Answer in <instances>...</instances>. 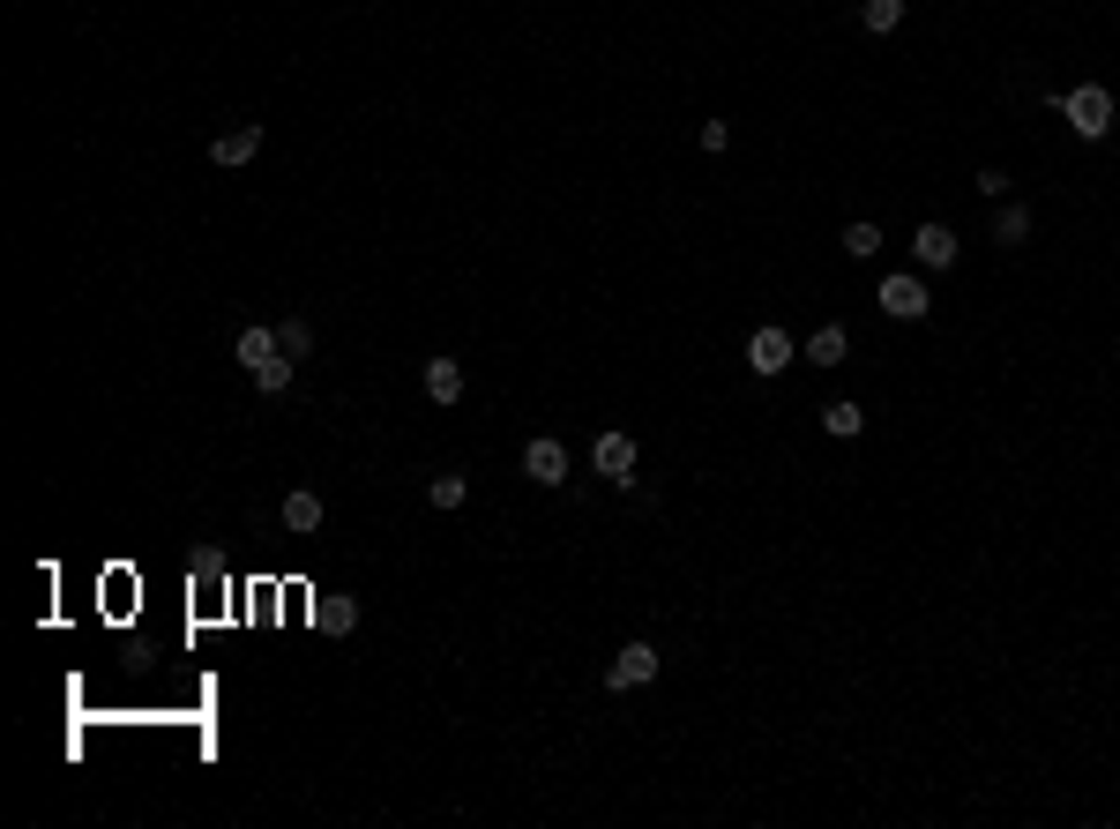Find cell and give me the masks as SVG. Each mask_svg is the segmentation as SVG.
Listing matches in <instances>:
<instances>
[{
    "label": "cell",
    "instance_id": "1",
    "mask_svg": "<svg viewBox=\"0 0 1120 829\" xmlns=\"http://www.w3.org/2000/svg\"><path fill=\"white\" fill-rule=\"evenodd\" d=\"M1061 120L1076 127L1083 142H1106V135H1113V90H1106V83H1076L1069 97H1061Z\"/></svg>",
    "mask_w": 1120,
    "mask_h": 829
},
{
    "label": "cell",
    "instance_id": "2",
    "mask_svg": "<svg viewBox=\"0 0 1120 829\" xmlns=\"http://www.w3.org/2000/svg\"><path fill=\"white\" fill-rule=\"evenodd\" d=\"M792 359H799V344H792V336L777 330V322H762V330L747 336V367L762 373V381H777V373H785Z\"/></svg>",
    "mask_w": 1120,
    "mask_h": 829
},
{
    "label": "cell",
    "instance_id": "3",
    "mask_svg": "<svg viewBox=\"0 0 1120 829\" xmlns=\"http://www.w3.org/2000/svg\"><path fill=\"white\" fill-rule=\"evenodd\" d=\"M874 307H881L889 322H926V307H934V299H926V285H919V277H881Z\"/></svg>",
    "mask_w": 1120,
    "mask_h": 829
},
{
    "label": "cell",
    "instance_id": "4",
    "mask_svg": "<svg viewBox=\"0 0 1120 829\" xmlns=\"http://www.w3.org/2000/svg\"><path fill=\"white\" fill-rule=\"evenodd\" d=\"M658 650L650 643H627V650H613V665H605V688H650L658 680Z\"/></svg>",
    "mask_w": 1120,
    "mask_h": 829
},
{
    "label": "cell",
    "instance_id": "5",
    "mask_svg": "<svg viewBox=\"0 0 1120 829\" xmlns=\"http://www.w3.org/2000/svg\"><path fill=\"white\" fill-rule=\"evenodd\" d=\"M262 158V120H240L224 135H209V165H254Z\"/></svg>",
    "mask_w": 1120,
    "mask_h": 829
},
{
    "label": "cell",
    "instance_id": "6",
    "mask_svg": "<svg viewBox=\"0 0 1120 829\" xmlns=\"http://www.w3.org/2000/svg\"><path fill=\"white\" fill-rule=\"evenodd\" d=\"M590 463H598V479H613V486H635V434H598Z\"/></svg>",
    "mask_w": 1120,
    "mask_h": 829
},
{
    "label": "cell",
    "instance_id": "7",
    "mask_svg": "<svg viewBox=\"0 0 1120 829\" xmlns=\"http://www.w3.org/2000/svg\"><path fill=\"white\" fill-rule=\"evenodd\" d=\"M523 479H539V486H561V479H568V449H561L553 434L523 441Z\"/></svg>",
    "mask_w": 1120,
    "mask_h": 829
},
{
    "label": "cell",
    "instance_id": "8",
    "mask_svg": "<svg viewBox=\"0 0 1120 829\" xmlns=\"http://www.w3.org/2000/svg\"><path fill=\"white\" fill-rule=\"evenodd\" d=\"M912 254H919V269H949V262H956V232H949V224H919Z\"/></svg>",
    "mask_w": 1120,
    "mask_h": 829
},
{
    "label": "cell",
    "instance_id": "9",
    "mask_svg": "<svg viewBox=\"0 0 1120 829\" xmlns=\"http://www.w3.org/2000/svg\"><path fill=\"white\" fill-rule=\"evenodd\" d=\"M844 352H852L844 322H822V330L807 336V352H799V359H815V367H844Z\"/></svg>",
    "mask_w": 1120,
    "mask_h": 829
},
{
    "label": "cell",
    "instance_id": "10",
    "mask_svg": "<svg viewBox=\"0 0 1120 829\" xmlns=\"http://www.w3.org/2000/svg\"><path fill=\"white\" fill-rule=\"evenodd\" d=\"M285 531H299V539H314V531H322V494L291 486V494H285Z\"/></svg>",
    "mask_w": 1120,
    "mask_h": 829
},
{
    "label": "cell",
    "instance_id": "11",
    "mask_svg": "<svg viewBox=\"0 0 1120 829\" xmlns=\"http://www.w3.org/2000/svg\"><path fill=\"white\" fill-rule=\"evenodd\" d=\"M426 396L434 404H463V359H426Z\"/></svg>",
    "mask_w": 1120,
    "mask_h": 829
},
{
    "label": "cell",
    "instance_id": "12",
    "mask_svg": "<svg viewBox=\"0 0 1120 829\" xmlns=\"http://www.w3.org/2000/svg\"><path fill=\"white\" fill-rule=\"evenodd\" d=\"M277 352H285V344H277V330H240V344H232V359H240V367H269V359H277Z\"/></svg>",
    "mask_w": 1120,
    "mask_h": 829
},
{
    "label": "cell",
    "instance_id": "13",
    "mask_svg": "<svg viewBox=\"0 0 1120 829\" xmlns=\"http://www.w3.org/2000/svg\"><path fill=\"white\" fill-rule=\"evenodd\" d=\"M994 240H1001V247H1024V240H1031V209H1024V203H994Z\"/></svg>",
    "mask_w": 1120,
    "mask_h": 829
},
{
    "label": "cell",
    "instance_id": "14",
    "mask_svg": "<svg viewBox=\"0 0 1120 829\" xmlns=\"http://www.w3.org/2000/svg\"><path fill=\"white\" fill-rule=\"evenodd\" d=\"M859 426H867V412H859L852 396H836L830 412H822V434H830V441H859Z\"/></svg>",
    "mask_w": 1120,
    "mask_h": 829
},
{
    "label": "cell",
    "instance_id": "15",
    "mask_svg": "<svg viewBox=\"0 0 1120 829\" xmlns=\"http://www.w3.org/2000/svg\"><path fill=\"white\" fill-rule=\"evenodd\" d=\"M844 254H852V262H874V254H881V224H867V217L844 224Z\"/></svg>",
    "mask_w": 1120,
    "mask_h": 829
},
{
    "label": "cell",
    "instance_id": "16",
    "mask_svg": "<svg viewBox=\"0 0 1120 829\" xmlns=\"http://www.w3.org/2000/svg\"><path fill=\"white\" fill-rule=\"evenodd\" d=\"M426 500H434V508H463V500H471V479H463V471H441V479L426 486Z\"/></svg>",
    "mask_w": 1120,
    "mask_h": 829
},
{
    "label": "cell",
    "instance_id": "17",
    "mask_svg": "<svg viewBox=\"0 0 1120 829\" xmlns=\"http://www.w3.org/2000/svg\"><path fill=\"white\" fill-rule=\"evenodd\" d=\"M859 23H867L874 38H889V31L904 23V0H867V8H859Z\"/></svg>",
    "mask_w": 1120,
    "mask_h": 829
},
{
    "label": "cell",
    "instance_id": "18",
    "mask_svg": "<svg viewBox=\"0 0 1120 829\" xmlns=\"http://www.w3.org/2000/svg\"><path fill=\"white\" fill-rule=\"evenodd\" d=\"M254 389H262V396H285V389H291V359H285V352H277L269 367H254Z\"/></svg>",
    "mask_w": 1120,
    "mask_h": 829
},
{
    "label": "cell",
    "instance_id": "19",
    "mask_svg": "<svg viewBox=\"0 0 1120 829\" xmlns=\"http://www.w3.org/2000/svg\"><path fill=\"white\" fill-rule=\"evenodd\" d=\"M277 344H285V359H307V352H314V322H299V314H291L285 330H277Z\"/></svg>",
    "mask_w": 1120,
    "mask_h": 829
},
{
    "label": "cell",
    "instance_id": "20",
    "mask_svg": "<svg viewBox=\"0 0 1120 829\" xmlns=\"http://www.w3.org/2000/svg\"><path fill=\"white\" fill-rule=\"evenodd\" d=\"M322 627H344V635H351V627H359V598H330V606H322Z\"/></svg>",
    "mask_w": 1120,
    "mask_h": 829
},
{
    "label": "cell",
    "instance_id": "21",
    "mask_svg": "<svg viewBox=\"0 0 1120 829\" xmlns=\"http://www.w3.org/2000/svg\"><path fill=\"white\" fill-rule=\"evenodd\" d=\"M971 187H979L986 203H1008V172H1001V165H986V172H979V180H971Z\"/></svg>",
    "mask_w": 1120,
    "mask_h": 829
},
{
    "label": "cell",
    "instance_id": "22",
    "mask_svg": "<svg viewBox=\"0 0 1120 829\" xmlns=\"http://www.w3.org/2000/svg\"><path fill=\"white\" fill-rule=\"evenodd\" d=\"M725 142H732V127H725V120H703V150H709V158H717Z\"/></svg>",
    "mask_w": 1120,
    "mask_h": 829
}]
</instances>
